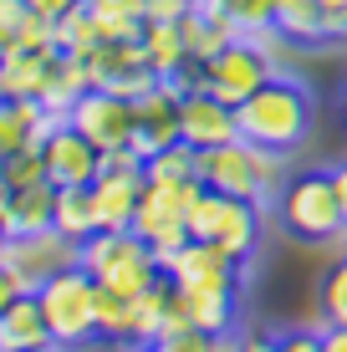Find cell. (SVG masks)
Masks as SVG:
<instances>
[{
  "instance_id": "obj_37",
  "label": "cell",
  "mask_w": 347,
  "mask_h": 352,
  "mask_svg": "<svg viewBox=\"0 0 347 352\" xmlns=\"http://www.w3.org/2000/svg\"><path fill=\"white\" fill-rule=\"evenodd\" d=\"M276 352H322V332H281Z\"/></svg>"
},
{
  "instance_id": "obj_20",
  "label": "cell",
  "mask_w": 347,
  "mask_h": 352,
  "mask_svg": "<svg viewBox=\"0 0 347 352\" xmlns=\"http://www.w3.org/2000/svg\"><path fill=\"white\" fill-rule=\"evenodd\" d=\"M138 46H143V62H148V72L159 82H169L184 67H194L189 52H184V36H179V21H143Z\"/></svg>"
},
{
  "instance_id": "obj_9",
  "label": "cell",
  "mask_w": 347,
  "mask_h": 352,
  "mask_svg": "<svg viewBox=\"0 0 347 352\" xmlns=\"http://www.w3.org/2000/svg\"><path fill=\"white\" fill-rule=\"evenodd\" d=\"M67 123L77 128L98 153H113V148H128V143H133V102L117 97V92L87 87L77 102L67 107Z\"/></svg>"
},
{
  "instance_id": "obj_28",
  "label": "cell",
  "mask_w": 347,
  "mask_h": 352,
  "mask_svg": "<svg viewBox=\"0 0 347 352\" xmlns=\"http://www.w3.org/2000/svg\"><path fill=\"white\" fill-rule=\"evenodd\" d=\"M98 342L133 347V296H117V291L98 286Z\"/></svg>"
},
{
  "instance_id": "obj_13",
  "label": "cell",
  "mask_w": 347,
  "mask_h": 352,
  "mask_svg": "<svg viewBox=\"0 0 347 352\" xmlns=\"http://www.w3.org/2000/svg\"><path fill=\"white\" fill-rule=\"evenodd\" d=\"M164 276L189 291V286H240V261H230L220 245H210V240H184V245L174 250V256H164Z\"/></svg>"
},
{
  "instance_id": "obj_5",
  "label": "cell",
  "mask_w": 347,
  "mask_h": 352,
  "mask_svg": "<svg viewBox=\"0 0 347 352\" xmlns=\"http://www.w3.org/2000/svg\"><path fill=\"white\" fill-rule=\"evenodd\" d=\"M276 210H281V225L291 230L296 240H306V245L347 235L337 184H332V174H322V168H306V174L286 179L281 194H276Z\"/></svg>"
},
{
  "instance_id": "obj_45",
  "label": "cell",
  "mask_w": 347,
  "mask_h": 352,
  "mask_svg": "<svg viewBox=\"0 0 347 352\" xmlns=\"http://www.w3.org/2000/svg\"><path fill=\"white\" fill-rule=\"evenodd\" d=\"M342 123H347V82H342Z\"/></svg>"
},
{
  "instance_id": "obj_24",
  "label": "cell",
  "mask_w": 347,
  "mask_h": 352,
  "mask_svg": "<svg viewBox=\"0 0 347 352\" xmlns=\"http://www.w3.org/2000/svg\"><path fill=\"white\" fill-rule=\"evenodd\" d=\"M52 230L67 235L71 245H82L87 235H98V210H92V189H56L52 199Z\"/></svg>"
},
{
  "instance_id": "obj_27",
  "label": "cell",
  "mask_w": 347,
  "mask_h": 352,
  "mask_svg": "<svg viewBox=\"0 0 347 352\" xmlns=\"http://www.w3.org/2000/svg\"><path fill=\"white\" fill-rule=\"evenodd\" d=\"M143 179H159V184H194L199 179V148H189L184 138H174L169 148H159V153L143 159Z\"/></svg>"
},
{
  "instance_id": "obj_42",
  "label": "cell",
  "mask_w": 347,
  "mask_h": 352,
  "mask_svg": "<svg viewBox=\"0 0 347 352\" xmlns=\"http://www.w3.org/2000/svg\"><path fill=\"white\" fill-rule=\"evenodd\" d=\"M332 184H337V199H342V214H347V164L332 168Z\"/></svg>"
},
{
  "instance_id": "obj_47",
  "label": "cell",
  "mask_w": 347,
  "mask_h": 352,
  "mask_svg": "<svg viewBox=\"0 0 347 352\" xmlns=\"http://www.w3.org/2000/svg\"><path fill=\"white\" fill-rule=\"evenodd\" d=\"M0 352H5V347H0Z\"/></svg>"
},
{
  "instance_id": "obj_2",
  "label": "cell",
  "mask_w": 347,
  "mask_h": 352,
  "mask_svg": "<svg viewBox=\"0 0 347 352\" xmlns=\"http://www.w3.org/2000/svg\"><path fill=\"white\" fill-rule=\"evenodd\" d=\"M199 184L214 194H230V199H250L266 210L281 194V153H266L245 138H230L220 148L199 153Z\"/></svg>"
},
{
  "instance_id": "obj_41",
  "label": "cell",
  "mask_w": 347,
  "mask_h": 352,
  "mask_svg": "<svg viewBox=\"0 0 347 352\" xmlns=\"http://www.w3.org/2000/svg\"><path fill=\"white\" fill-rule=\"evenodd\" d=\"M16 296H21V286H16V276H10V271H5V265H0V311H5V307H10V301H16Z\"/></svg>"
},
{
  "instance_id": "obj_16",
  "label": "cell",
  "mask_w": 347,
  "mask_h": 352,
  "mask_svg": "<svg viewBox=\"0 0 347 352\" xmlns=\"http://www.w3.org/2000/svg\"><path fill=\"white\" fill-rule=\"evenodd\" d=\"M174 296L194 332H205V337L235 332V286H189V291L174 286Z\"/></svg>"
},
{
  "instance_id": "obj_38",
  "label": "cell",
  "mask_w": 347,
  "mask_h": 352,
  "mask_svg": "<svg viewBox=\"0 0 347 352\" xmlns=\"http://www.w3.org/2000/svg\"><path fill=\"white\" fill-rule=\"evenodd\" d=\"M82 0H26V10L31 16H41V21H62L67 10H77Z\"/></svg>"
},
{
  "instance_id": "obj_8",
  "label": "cell",
  "mask_w": 347,
  "mask_h": 352,
  "mask_svg": "<svg viewBox=\"0 0 347 352\" xmlns=\"http://www.w3.org/2000/svg\"><path fill=\"white\" fill-rule=\"evenodd\" d=\"M199 194V179L194 184H159V179H143V194H138V210H133V235L148 240L153 256H174L179 245L189 240V204Z\"/></svg>"
},
{
  "instance_id": "obj_14",
  "label": "cell",
  "mask_w": 347,
  "mask_h": 352,
  "mask_svg": "<svg viewBox=\"0 0 347 352\" xmlns=\"http://www.w3.org/2000/svg\"><path fill=\"white\" fill-rule=\"evenodd\" d=\"M174 138H179V92L174 82H153L143 97H133V143L128 148L148 159V153L169 148Z\"/></svg>"
},
{
  "instance_id": "obj_40",
  "label": "cell",
  "mask_w": 347,
  "mask_h": 352,
  "mask_svg": "<svg viewBox=\"0 0 347 352\" xmlns=\"http://www.w3.org/2000/svg\"><path fill=\"white\" fill-rule=\"evenodd\" d=\"M240 352H276V337H266V332H245V337H240Z\"/></svg>"
},
{
  "instance_id": "obj_36",
  "label": "cell",
  "mask_w": 347,
  "mask_h": 352,
  "mask_svg": "<svg viewBox=\"0 0 347 352\" xmlns=\"http://www.w3.org/2000/svg\"><path fill=\"white\" fill-rule=\"evenodd\" d=\"M322 21H327V41H347V0H322Z\"/></svg>"
},
{
  "instance_id": "obj_26",
  "label": "cell",
  "mask_w": 347,
  "mask_h": 352,
  "mask_svg": "<svg viewBox=\"0 0 347 352\" xmlns=\"http://www.w3.org/2000/svg\"><path fill=\"white\" fill-rule=\"evenodd\" d=\"M98 21L102 41H138L143 31V0H82Z\"/></svg>"
},
{
  "instance_id": "obj_12",
  "label": "cell",
  "mask_w": 347,
  "mask_h": 352,
  "mask_svg": "<svg viewBox=\"0 0 347 352\" xmlns=\"http://www.w3.org/2000/svg\"><path fill=\"white\" fill-rule=\"evenodd\" d=\"M41 164H46V184H52V189H82V184L98 179L102 153L62 118V123L41 138Z\"/></svg>"
},
{
  "instance_id": "obj_19",
  "label": "cell",
  "mask_w": 347,
  "mask_h": 352,
  "mask_svg": "<svg viewBox=\"0 0 347 352\" xmlns=\"http://www.w3.org/2000/svg\"><path fill=\"white\" fill-rule=\"evenodd\" d=\"M179 36H184L189 62L199 67V62H210L225 41H235V26L210 6V0H194V10H189V16H179Z\"/></svg>"
},
{
  "instance_id": "obj_15",
  "label": "cell",
  "mask_w": 347,
  "mask_h": 352,
  "mask_svg": "<svg viewBox=\"0 0 347 352\" xmlns=\"http://www.w3.org/2000/svg\"><path fill=\"white\" fill-rule=\"evenodd\" d=\"M179 138H184L189 148H199V153L240 138V133H235V107L220 102V97H210L205 87H189L179 97Z\"/></svg>"
},
{
  "instance_id": "obj_33",
  "label": "cell",
  "mask_w": 347,
  "mask_h": 352,
  "mask_svg": "<svg viewBox=\"0 0 347 352\" xmlns=\"http://www.w3.org/2000/svg\"><path fill=\"white\" fill-rule=\"evenodd\" d=\"M31 10H26V0H0V52L5 46H16L21 36H26V26H31Z\"/></svg>"
},
{
  "instance_id": "obj_11",
  "label": "cell",
  "mask_w": 347,
  "mask_h": 352,
  "mask_svg": "<svg viewBox=\"0 0 347 352\" xmlns=\"http://www.w3.org/2000/svg\"><path fill=\"white\" fill-rule=\"evenodd\" d=\"M87 77H92V87H102V92H117V97H143L153 87V72L148 62H143V46L138 41H98L87 52Z\"/></svg>"
},
{
  "instance_id": "obj_1",
  "label": "cell",
  "mask_w": 347,
  "mask_h": 352,
  "mask_svg": "<svg viewBox=\"0 0 347 352\" xmlns=\"http://www.w3.org/2000/svg\"><path fill=\"white\" fill-rule=\"evenodd\" d=\"M312 92H306V82L286 77H266L256 92L245 97L240 107H235V133H240L245 143H256V148L266 153H296L306 143V133H312Z\"/></svg>"
},
{
  "instance_id": "obj_35",
  "label": "cell",
  "mask_w": 347,
  "mask_h": 352,
  "mask_svg": "<svg viewBox=\"0 0 347 352\" xmlns=\"http://www.w3.org/2000/svg\"><path fill=\"white\" fill-rule=\"evenodd\" d=\"M194 10V0H143V21H179Z\"/></svg>"
},
{
  "instance_id": "obj_22",
  "label": "cell",
  "mask_w": 347,
  "mask_h": 352,
  "mask_svg": "<svg viewBox=\"0 0 347 352\" xmlns=\"http://www.w3.org/2000/svg\"><path fill=\"white\" fill-rule=\"evenodd\" d=\"M92 87V77H87V56H71V52H56L52 56V72H46V87L36 102L46 107V113H56V118H67V107L77 102L82 92Z\"/></svg>"
},
{
  "instance_id": "obj_32",
  "label": "cell",
  "mask_w": 347,
  "mask_h": 352,
  "mask_svg": "<svg viewBox=\"0 0 347 352\" xmlns=\"http://www.w3.org/2000/svg\"><path fill=\"white\" fill-rule=\"evenodd\" d=\"M317 296H322V317H327V327H347V256L322 276Z\"/></svg>"
},
{
  "instance_id": "obj_21",
  "label": "cell",
  "mask_w": 347,
  "mask_h": 352,
  "mask_svg": "<svg viewBox=\"0 0 347 352\" xmlns=\"http://www.w3.org/2000/svg\"><path fill=\"white\" fill-rule=\"evenodd\" d=\"M46 342H52V332H46L41 301H36V291H21V296L0 311V347L26 352V347H46Z\"/></svg>"
},
{
  "instance_id": "obj_25",
  "label": "cell",
  "mask_w": 347,
  "mask_h": 352,
  "mask_svg": "<svg viewBox=\"0 0 347 352\" xmlns=\"http://www.w3.org/2000/svg\"><path fill=\"white\" fill-rule=\"evenodd\" d=\"M291 46H322L327 41V21H322V0H276V21H271Z\"/></svg>"
},
{
  "instance_id": "obj_29",
  "label": "cell",
  "mask_w": 347,
  "mask_h": 352,
  "mask_svg": "<svg viewBox=\"0 0 347 352\" xmlns=\"http://www.w3.org/2000/svg\"><path fill=\"white\" fill-rule=\"evenodd\" d=\"M52 36H56V52H71V56H87L92 46L102 41V31H98V21H92L87 6H77V10H67L62 21H52Z\"/></svg>"
},
{
  "instance_id": "obj_44",
  "label": "cell",
  "mask_w": 347,
  "mask_h": 352,
  "mask_svg": "<svg viewBox=\"0 0 347 352\" xmlns=\"http://www.w3.org/2000/svg\"><path fill=\"white\" fill-rule=\"evenodd\" d=\"M5 245H10V240H5V230H0V265H5Z\"/></svg>"
},
{
  "instance_id": "obj_39",
  "label": "cell",
  "mask_w": 347,
  "mask_h": 352,
  "mask_svg": "<svg viewBox=\"0 0 347 352\" xmlns=\"http://www.w3.org/2000/svg\"><path fill=\"white\" fill-rule=\"evenodd\" d=\"M322 352H347V327H322Z\"/></svg>"
},
{
  "instance_id": "obj_6",
  "label": "cell",
  "mask_w": 347,
  "mask_h": 352,
  "mask_svg": "<svg viewBox=\"0 0 347 352\" xmlns=\"http://www.w3.org/2000/svg\"><path fill=\"white\" fill-rule=\"evenodd\" d=\"M189 240H210L230 261L245 265L260 245V204L230 199V194H214V189L199 184L194 204H189Z\"/></svg>"
},
{
  "instance_id": "obj_46",
  "label": "cell",
  "mask_w": 347,
  "mask_h": 352,
  "mask_svg": "<svg viewBox=\"0 0 347 352\" xmlns=\"http://www.w3.org/2000/svg\"><path fill=\"white\" fill-rule=\"evenodd\" d=\"M133 352H148V347H133Z\"/></svg>"
},
{
  "instance_id": "obj_30",
  "label": "cell",
  "mask_w": 347,
  "mask_h": 352,
  "mask_svg": "<svg viewBox=\"0 0 347 352\" xmlns=\"http://www.w3.org/2000/svg\"><path fill=\"white\" fill-rule=\"evenodd\" d=\"M210 6L235 26V36L271 31V21H276V0H210Z\"/></svg>"
},
{
  "instance_id": "obj_31",
  "label": "cell",
  "mask_w": 347,
  "mask_h": 352,
  "mask_svg": "<svg viewBox=\"0 0 347 352\" xmlns=\"http://www.w3.org/2000/svg\"><path fill=\"white\" fill-rule=\"evenodd\" d=\"M0 179H5V189H31V184H46L41 148H36V143H26V148L5 153V159H0Z\"/></svg>"
},
{
  "instance_id": "obj_10",
  "label": "cell",
  "mask_w": 347,
  "mask_h": 352,
  "mask_svg": "<svg viewBox=\"0 0 347 352\" xmlns=\"http://www.w3.org/2000/svg\"><path fill=\"white\" fill-rule=\"evenodd\" d=\"M67 265H77V245H71L67 235H56V230H36V235H16L5 245V271L16 276L21 291H36L46 281V276L67 271Z\"/></svg>"
},
{
  "instance_id": "obj_17",
  "label": "cell",
  "mask_w": 347,
  "mask_h": 352,
  "mask_svg": "<svg viewBox=\"0 0 347 352\" xmlns=\"http://www.w3.org/2000/svg\"><path fill=\"white\" fill-rule=\"evenodd\" d=\"M56 52H31V46H5L0 52V97L21 102V97H41L46 72H52Z\"/></svg>"
},
{
  "instance_id": "obj_34",
  "label": "cell",
  "mask_w": 347,
  "mask_h": 352,
  "mask_svg": "<svg viewBox=\"0 0 347 352\" xmlns=\"http://www.w3.org/2000/svg\"><path fill=\"white\" fill-rule=\"evenodd\" d=\"M148 352H210V337H205V332H194V327H189V332L159 337V342H153Z\"/></svg>"
},
{
  "instance_id": "obj_3",
  "label": "cell",
  "mask_w": 347,
  "mask_h": 352,
  "mask_svg": "<svg viewBox=\"0 0 347 352\" xmlns=\"http://www.w3.org/2000/svg\"><path fill=\"white\" fill-rule=\"evenodd\" d=\"M77 265L102 291H117V296H138L143 286H153L164 276L148 240L133 235V230H98V235H87L77 245Z\"/></svg>"
},
{
  "instance_id": "obj_23",
  "label": "cell",
  "mask_w": 347,
  "mask_h": 352,
  "mask_svg": "<svg viewBox=\"0 0 347 352\" xmlns=\"http://www.w3.org/2000/svg\"><path fill=\"white\" fill-rule=\"evenodd\" d=\"M174 307V281L159 276L153 286H143L133 296V347H153L164 337V317Z\"/></svg>"
},
{
  "instance_id": "obj_7",
  "label": "cell",
  "mask_w": 347,
  "mask_h": 352,
  "mask_svg": "<svg viewBox=\"0 0 347 352\" xmlns=\"http://www.w3.org/2000/svg\"><path fill=\"white\" fill-rule=\"evenodd\" d=\"M276 72H281V62L256 41V36H235V41H225L210 62H199V87L210 97H220V102L240 107L245 97L266 77H276Z\"/></svg>"
},
{
  "instance_id": "obj_18",
  "label": "cell",
  "mask_w": 347,
  "mask_h": 352,
  "mask_svg": "<svg viewBox=\"0 0 347 352\" xmlns=\"http://www.w3.org/2000/svg\"><path fill=\"white\" fill-rule=\"evenodd\" d=\"M52 199H56V189H52V184L10 189V194H5V204H0V230H5V240H16V235H36V230H52Z\"/></svg>"
},
{
  "instance_id": "obj_4",
  "label": "cell",
  "mask_w": 347,
  "mask_h": 352,
  "mask_svg": "<svg viewBox=\"0 0 347 352\" xmlns=\"http://www.w3.org/2000/svg\"><path fill=\"white\" fill-rule=\"evenodd\" d=\"M36 301H41L46 332H52L56 347H82L98 342V281H92L82 265H67V271L46 276L36 286Z\"/></svg>"
},
{
  "instance_id": "obj_43",
  "label": "cell",
  "mask_w": 347,
  "mask_h": 352,
  "mask_svg": "<svg viewBox=\"0 0 347 352\" xmlns=\"http://www.w3.org/2000/svg\"><path fill=\"white\" fill-rule=\"evenodd\" d=\"M26 352H67V347H56V342H46V347H26Z\"/></svg>"
}]
</instances>
